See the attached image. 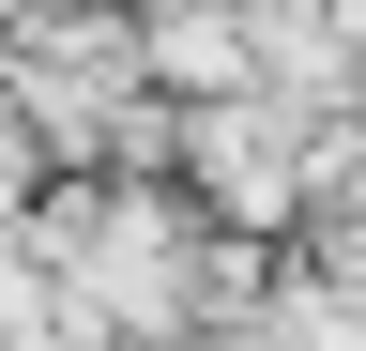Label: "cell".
Returning a JSON list of instances; mask_svg holds the SVG:
<instances>
[{"mask_svg": "<svg viewBox=\"0 0 366 351\" xmlns=\"http://www.w3.org/2000/svg\"><path fill=\"white\" fill-rule=\"evenodd\" d=\"M137 76L183 92V107L259 92V76H244V16H229V0H137Z\"/></svg>", "mask_w": 366, "mask_h": 351, "instance_id": "6da1fadb", "label": "cell"}]
</instances>
